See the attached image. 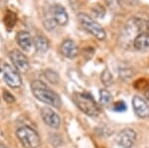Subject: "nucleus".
<instances>
[{"label": "nucleus", "instance_id": "nucleus-23", "mask_svg": "<svg viewBox=\"0 0 149 148\" xmlns=\"http://www.w3.org/2000/svg\"><path fill=\"white\" fill-rule=\"evenodd\" d=\"M118 1H122L126 4H129V5H133V4H136L137 3L138 0H118Z\"/></svg>", "mask_w": 149, "mask_h": 148}, {"label": "nucleus", "instance_id": "nucleus-22", "mask_svg": "<svg viewBox=\"0 0 149 148\" xmlns=\"http://www.w3.org/2000/svg\"><path fill=\"white\" fill-rule=\"evenodd\" d=\"M93 14H95L97 17H100V18H102L103 15H104V8H103L102 6H100V5H97V6H95V8L93 9Z\"/></svg>", "mask_w": 149, "mask_h": 148}, {"label": "nucleus", "instance_id": "nucleus-20", "mask_svg": "<svg viewBox=\"0 0 149 148\" xmlns=\"http://www.w3.org/2000/svg\"><path fill=\"white\" fill-rule=\"evenodd\" d=\"M126 104L124 101H117L114 104L113 106V109L115 111H117V113H123V111L126 110Z\"/></svg>", "mask_w": 149, "mask_h": 148}, {"label": "nucleus", "instance_id": "nucleus-8", "mask_svg": "<svg viewBox=\"0 0 149 148\" xmlns=\"http://www.w3.org/2000/svg\"><path fill=\"white\" fill-rule=\"evenodd\" d=\"M136 140V133L130 128L121 130L117 136V143L123 148H131Z\"/></svg>", "mask_w": 149, "mask_h": 148}, {"label": "nucleus", "instance_id": "nucleus-2", "mask_svg": "<svg viewBox=\"0 0 149 148\" xmlns=\"http://www.w3.org/2000/svg\"><path fill=\"white\" fill-rule=\"evenodd\" d=\"M73 99L80 110L86 115L95 117L100 114V108L91 94L85 92H74L73 94Z\"/></svg>", "mask_w": 149, "mask_h": 148}, {"label": "nucleus", "instance_id": "nucleus-15", "mask_svg": "<svg viewBox=\"0 0 149 148\" xmlns=\"http://www.w3.org/2000/svg\"><path fill=\"white\" fill-rule=\"evenodd\" d=\"M17 22V16L13 11H7L4 17V24L8 29H12Z\"/></svg>", "mask_w": 149, "mask_h": 148}, {"label": "nucleus", "instance_id": "nucleus-16", "mask_svg": "<svg viewBox=\"0 0 149 148\" xmlns=\"http://www.w3.org/2000/svg\"><path fill=\"white\" fill-rule=\"evenodd\" d=\"M44 25H45V27H46L47 30H53V29H55V27H56L57 24H56V22H55L54 18H53L51 9H50V11L48 12V13L46 14V16H45Z\"/></svg>", "mask_w": 149, "mask_h": 148}, {"label": "nucleus", "instance_id": "nucleus-6", "mask_svg": "<svg viewBox=\"0 0 149 148\" xmlns=\"http://www.w3.org/2000/svg\"><path fill=\"white\" fill-rule=\"evenodd\" d=\"M9 58L19 73H27L29 71L30 69L29 61L22 52H20L19 50H12L9 53Z\"/></svg>", "mask_w": 149, "mask_h": 148}, {"label": "nucleus", "instance_id": "nucleus-19", "mask_svg": "<svg viewBox=\"0 0 149 148\" xmlns=\"http://www.w3.org/2000/svg\"><path fill=\"white\" fill-rule=\"evenodd\" d=\"M45 77H46V79L49 82H51L53 83H56L59 82V76H58V74L55 71L47 70L45 72Z\"/></svg>", "mask_w": 149, "mask_h": 148}, {"label": "nucleus", "instance_id": "nucleus-5", "mask_svg": "<svg viewBox=\"0 0 149 148\" xmlns=\"http://www.w3.org/2000/svg\"><path fill=\"white\" fill-rule=\"evenodd\" d=\"M1 73L3 75V79L7 83V85H9L12 89H17V88L21 87L22 80H21V77L19 75V72L16 69H13L8 64L4 63Z\"/></svg>", "mask_w": 149, "mask_h": 148}, {"label": "nucleus", "instance_id": "nucleus-14", "mask_svg": "<svg viewBox=\"0 0 149 148\" xmlns=\"http://www.w3.org/2000/svg\"><path fill=\"white\" fill-rule=\"evenodd\" d=\"M33 45H34L35 49L39 53H45L49 49V42H48L47 38L43 35H37L33 40Z\"/></svg>", "mask_w": 149, "mask_h": 148}, {"label": "nucleus", "instance_id": "nucleus-12", "mask_svg": "<svg viewBox=\"0 0 149 148\" xmlns=\"http://www.w3.org/2000/svg\"><path fill=\"white\" fill-rule=\"evenodd\" d=\"M133 46L138 51H147V50H149V33H139L133 39Z\"/></svg>", "mask_w": 149, "mask_h": 148}, {"label": "nucleus", "instance_id": "nucleus-17", "mask_svg": "<svg viewBox=\"0 0 149 148\" xmlns=\"http://www.w3.org/2000/svg\"><path fill=\"white\" fill-rule=\"evenodd\" d=\"M111 94L107 90H100V101L102 104H109L111 101Z\"/></svg>", "mask_w": 149, "mask_h": 148}, {"label": "nucleus", "instance_id": "nucleus-4", "mask_svg": "<svg viewBox=\"0 0 149 148\" xmlns=\"http://www.w3.org/2000/svg\"><path fill=\"white\" fill-rule=\"evenodd\" d=\"M16 136L25 148H38L41 144V139L37 131L29 126L18 128Z\"/></svg>", "mask_w": 149, "mask_h": 148}, {"label": "nucleus", "instance_id": "nucleus-3", "mask_svg": "<svg viewBox=\"0 0 149 148\" xmlns=\"http://www.w3.org/2000/svg\"><path fill=\"white\" fill-rule=\"evenodd\" d=\"M78 19L81 26L88 33L92 34L93 37H95L97 39L100 40V41L105 39V37H107L105 30L103 29L102 26L100 25L95 19H93L91 16H88L86 13H80L78 15Z\"/></svg>", "mask_w": 149, "mask_h": 148}, {"label": "nucleus", "instance_id": "nucleus-21", "mask_svg": "<svg viewBox=\"0 0 149 148\" xmlns=\"http://www.w3.org/2000/svg\"><path fill=\"white\" fill-rule=\"evenodd\" d=\"M3 99L7 104H13V102H15V97L8 90H4L3 92Z\"/></svg>", "mask_w": 149, "mask_h": 148}, {"label": "nucleus", "instance_id": "nucleus-11", "mask_svg": "<svg viewBox=\"0 0 149 148\" xmlns=\"http://www.w3.org/2000/svg\"><path fill=\"white\" fill-rule=\"evenodd\" d=\"M60 51H61L62 55L68 59H74L78 56L79 54V48L77 44L72 40H65L62 43L61 47H60Z\"/></svg>", "mask_w": 149, "mask_h": 148}, {"label": "nucleus", "instance_id": "nucleus-7", "mask_svg": "<svg viewBox=\"0 0 149 148\" xmlns=\"http://www.w3.org/2000/svg\"><path fill=\"white\" fill-rule=\"evenodd\" d=\"M41 116L46 124L51 128H59L61 124V119L58 115L57 113H55L50 107H43L41 109Z\"/></svg>", "mask_w": 149, "mask_h": 148}, {"label": "nucleus", "instance_id": "nucleus-26", "mask_svg": "<svg viewBox=\"0 0 149 148\" xmlns=\"http://www.w3.org/2000/svg\"><path fill=\"white\" fill-rule=\"evenodd\" d=\"M146 28H147V32L149 33V21L146 23Z\"/></svg>", "mask_w": 149, "mask_h": 148}, {"label": "nucleus", "instance_id": "nucleus-13", "mask_svg": "<svg viewBox=\"0 0 149 148\" xmlns=\"http://www.w3.org/2000/svg\"><path fill=\"white\" fill-rule=\"evenodd\" d=\"M16 40H17V43L20 48H22L24 51H29L30 48L33 46V39L30 33L27 31L18 32L17 36H16Z\"/></svg>", "mask_w": 149, "mask_h": 148}, {"label": "nucleus", "instance_id": "nucleus-18", "mask_svg": "<svg viewBox=\"0 0 149 148\" xmlns=\"http://www.w3.org/2000/svg\"><path fill=\"white\" fill-rule=\"evenodd\" d=\"M112 81H113V79H112V76H111V74H110V72L109 70L103 71L102 74V82L103 83V85L109 87V85H110L112 83Z\"/></svg>", "mask_w": 149, "mask_h": 148}, {"label": "nucleus", "instance_id": "nucleus-10", "mask_svg": "<svg viewBox=\"0 0 149 148\" xmlns=\"http://www.w3.org/2000/svg\"><path fill=\"white\" fill-rule=\"evenodd\" d=\"M51 12L53 18H54L56 24L60 26H65L67 25L69 22V15L67 13L66 9L64 8L62 5H59V4H56L51 8Z\"/></svg>", "mask_w": 149, "mask_h": 148}, {"label": "nucleus", "instance_id": "nucleus-1", "mask_svg": "<svg viewBox=\"0 0 149 148\" xmlns=\"http://www.w3.org/2000/svg\"><path fill=\"white\" fill-rule=\"evenodd\" d=\"M31 90L34 97L40 101L54 107L61 106V99L54 90H52L49 87L41 81H34L31 83Z\"/></svg>", "mask_w": 149, "mask_h": 148}, {"label": "nucleus", "instance_id": "nucleus-25", "mask_svg": "<svg viewBox=\"0 0 149 148\" xmlns=\"http://www.w3.org/2000/svg\"><path fill=\"white\" fill-rule=\"evenodd\" d=\"M0 148H8V147H7L6 145H4V144H2V143H1V144H0Z\"/></svg>", "mask_w": 149, "mask_h": 148}, {"label": "nucleus", "instance_id": "nucleus-9", "mask_svg": "<svg viewBox=\"0 0 149 148\" xmlns=\"http://www.w3.org/2000/svg\"><path fill=\"white\" fill-rule=\"evenodd\" d=\"M132 106L135 111L136 115L140 118H148L149 117V104L143 99L142 97L135 95L132 99Z\"/></svg>", "mask_w": 149, "mask_h": 148}, {"label": "nucleus", "instance_id": "nucleus-24", "mask_svg": "<svg viewBox=\"0 0 149 148\" xmlns=\"http://www.w3.org/2000/svg\"><path fill=\"white\" fill-rule=\"evenodd\" d=\"M145 97H146V99L149 101V85H148L147 89H146V90H145Z\"/></svg>", "mask_w": 149, "mask_h": 148}]
</instances>
